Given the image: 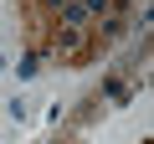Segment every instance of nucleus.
<instances>
[{
    "label": "nucleus",
    "mask_w": 154,
    "mask_h": 144,
    "mask_svg": "<svg viewBox=\"0 0 154 144\" xmlns=\"http://www.w3.org/2000/svg\"><path fill=\"white\" fill-rule=\"evenodd\" d=\"M36 67H41V57H21V62H16V72H21V77H36Z\"/></svg>",
    "instance_id": "f257e3e1"
},
{
    "label": "nucleus",
    "mask_w": 154,
    "mask_h": 144,
    "mask_svg": "<svg viewBox=\"0 0 154 144\" xmlns=\"http://www.w3.org/2000/svg\"><path fill=\"white\" fill-rule=\"evenodd\" d=\"M103 93H108V98H113V103H123V98H128V88H123V83H118V77H113V83H103Z\"/></svg>",
    "instance_id": "f03ea898"
}]
</instances>
